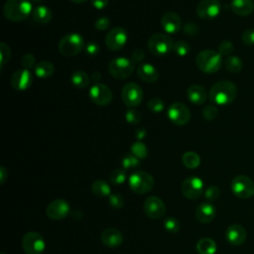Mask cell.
I'll use <instances>...</instances> for the list:
<instances>
[{"instance_id": "31", "label": "cell", "mask_w": 254, "mask_h": 254, "mask_svg": "<svg viewBox=\"0 0 254 254\" xmlns=\"http://www.w3.org/2000/svg\"><path fill=\"white\" fill-rule=\"evenodd\" d=\"M224 65L228 71L235 73V72H239L242 69L243 63L240 60V58L236 56H229L224 61Z\"/></svg>"}, {"instance_id": "53", "label": "cell", "mask_w": 254, "mask_h": 254, "mask_svg": "<svg viewBox=\"0 0 254 254\" xmlns=\"http://www.w3.org/2000/svg\"><path fill=\"white\" fill-rule=\"evenodd\" d=\"M145 130L143 129V128H141V129H138L137 131H136V133H135V135H136V137L138 138V139H143V137L145 136Z\"/></svg>"}, {"instance_id": "15", "label": "cell", "mask_w": 254, "mask_h": 254, "mask_svg": "<svg viewBox=\"0 0 254 254\" xmlns=\"http://www.w3.org/2000/svg\"><path fill=\"white\" fill-rule=\"evenodd\" d=\"M70 212V206L69 203L63 199V198H57L49 203L46 209L47 215L55 220H60L64 217H66Z\"/></svg>"}, {"instance_id": "34", "label": "cell", "mask_w": 254, "mask_h": 254, "mask_svg": "<svg viewBox=\"0 0 254 254\" xmlns=\"http://www.w3.org/2000/svg\"><path fill=\"white\" fill-rule=\"evenodd\" d=\"M131 152H132V155H134L138 159H145L148 155V151H147V148H146L145 144L140 142V141L135 142L132 145Z\"/></svg>"}, {"instance_id": "23", "label": "cell", "mask_w": 254, "mask_h": 254, "mask_svg": "<svg viewBox=\"0 0 254 254\" xmlns=\"http://www.w3.org/2000/svg\"><path fill=\"white\" fill-rule=\"evenodd\" d=\"M137 74L145 82H155L159 77V72L156 67L150 64H143L138 66Z\"/></svg>"}, {"instance_id": "4", "label": "cell", "mask_w": 254, "mask_h": 254, "mask_svg": "<svg viewBox=\"0 0 254 254\" xmlns=\"http://www.w3.org/2000/svg\"><path fill=\"white\" fill-rule=\"evenodd\" d=\"M84 41L79 34L70 33L64 35L59 43V51L65 57H72L82 51Z\"/></svg>"}, {"instance_id": "8", "label": "cell", "mask_w": 254, "mask_h": 254, "mask_svg": "<svg viewBox=\"0 0 254 254\" xmlns=\"http://www.w3.org/2000/svg\"><path fill=\"white\" fill-rule=\"evenodd\" d=\"M22 247L26 254H42L45 251L46 242L40 233L30 231L23 236Z\"/></svg>"}, {"instance_id": "6", "label": "cell", "mask_w": 254, "mask_h": 254, "mask_svg": "<svg viewBox=\"0 0 254 254\" xmlns=\"http://www.w3.org/2000/svg\"><path fill=\"white\" fill-rule=\"evenodd\" d=\"M134 70V62L124 58H115L108 64L109 73L118 79H124L129 77Z\"/></svg>"}, {"instance_id": "56", "label": "cell", "mask_w": 254, "mask_h": 254, "mask_svg": "<svg viewBox=\"0 0 254 254\" xmlns=\"http://www.w3.org/2000/svg\"><path fill=\"white\" fill-rule=\"evenodd\" d=\"M1 254H5V253H4V252H2V253H1Z\"/></svg>"}, {"instance_id": "32", "label": "cell", "mask_w": 254, "mask_h": 254, "mask_svg": "<svg viewBox=\"0 0 254 254\" xmlns=\"http://www.w3.org/2000/svg\"><path fill=\"white\" fill-rule=\"evenodd\" d=\"M183 164L189 169H195L199 166V156L194 152H186L182 158Z\"/></svg>"}, {"instance_id": "38", "label": "cell", "mask_w": 254, "mask_h": 254, "mask_svg": "<svg viewBox=\"0 0 254 254\" xmlns=\"http://www.w3.org/2000/svg\"><path fill=\"white\" fill-rule=\"evenodd\" d=\"M218 53L222 56H227L229 57V55L233 52V45L230 41H222L219 45H218Z\"/></svg>"}, {"instance_id": "54", "label": "cell", "mask_w": 254, "mask_h": 254, "mask_svg": "<svg viewBox=\"0 0 254 254\" xmlns=\"http://www.w3.org/2000/svg\"><path fill=\"white\" fill-rule=\"evenodd\" d=\"M71 2H73V3H75V4H81V3H84V2H86L87 0H70Z\"/></svg>"}, {"instance_id": "37", "label": "cell", "mask_w": 254, "mask_h": 254, "mask_svg": "<svg viewBox=\"0 0 254 254\" xmlns=\"http://www.w3.org/2000/svg\"><path fill=\"white\" fill-rule=\"evenodd\" d=\"M108 202L113 208H121L124 205V198L119 193H111L109 195Z\"/></svg>"}, {"instance_id": "27", "label": "cell", "mask_w": 254, "mask_h": 254, "mask_svg": "<svg viewBox=\"0 0 254 254\" xmlns=\"http://www.w3.org/2000/svg\"><path fill=\"white\" fill-rule=\"evenodd\" d=\"M34 71L38 77L47 78L53 75L55 71V67L52 63L48 61H42L36 64V66L34 67Z\"/></svg>"}, {"instance_id": "22", "label": "cell", "mask_w": 254, "mask_h": 254, "mask_svg": "<svg viewBox=\"0 0 254 254\" xmlns=\"http://www.w3.org/2000/svg\"><path fill=\"white\" fill-rule=\"evenodd\" d=\"M215 207L208 202L200 203L195 209V217L201 223H209L215 217Z\"/></svg>"}, {"instance_id": "10", "label": "cell", "mask_w": 254, "mask_h": 254, "mask_svg": "<svg viewBox=\"0 0 254 254\" xmlns=\"http://www.w3.org/2000/svg\"><path fill=\"white\" fill-rule=\"evenodd\" d=\"M168 117L175 125L183 126L190 121V112L185 104L181 102H175L168 108Z\"/></svg>"}, {"instance_id": "18", "label": "cell", "mask_w": 254, "mask_h": 254, "mask_svg": "<svg viewBox=\"0 0 254 254\" xmlns=\"http://www.w3.org/2000/svg\"><path fill=\"white\" fill-rule=\"evenodd\" d=\"M11 85L14 89L23 91L28 89L33 82V76L29 69L27 68H21L13 72L11 79H10Z\"/></svg>"}, {"instance_id": "55", "label": "cell", "mask_w": 254, "mask_h": 254, "mask_svg": "<svg viewBox=\"0 0 254 254\" xmlns=\"http://www.w3.org/2000/svg\"><path fill=\"white\" fill-rule=\"evenodd\" d=\"M33 2H35V3H40V2H42L43 0H32Z\"/></svg>"}, {"instance_id": "50", "label": "cell", "mask_w": 254, "mask_h": 254, "mask_svg": "<svg viewBox=\"0 0 254 254\" xmlns=\"http://www.w3.org/2000/svg\"><path fill=\"white\" fill-rule=\"evenodd\" d=\"M91 4L95 9L101 10L107 6L108 0H91Z\"/></svg>"}, {"instance_id": "45", "label": "cell", "mask_w": 254, "mask_h": 254, "mask_svg": "<svg viewBox=\"0 0 254 254\" xmlns=\"http://www.w3.org/2000/svg\"><path fill=\"white\" fill-rule=\"evenodd\" d=\"M35 63H36V60H35V57L32 55V54H26L23 56L22 58V61H21V64L23 66V68H31V67H35Z\"/></svg>"}, {"instance_id": "3", "label": "cell", "mask_w": 254, "mask_h": 254, "mask_svg": "<svg viewBox=\"0 0 254 254\" xmlns=\"http://www.w3.org/2000/svg\"><path fill=\"white\" fill-rule=\"evenodd\" d=\"M196 66L205 73H214L222 65V58L218 52L212 50L201 51L195 59Z\"/></svg>"}, {"instance_id": "21", "label": "cell", "mask_w": 254, "mask_h": 254, "mask_svg": "<svg viewBox=\"0 0 254 254\" xmlns=\"http://www.w3.org/2000/svg\"><path fill=\"white\" fill-rule=\"evenodd\" d=\"M101 241L102 243L109 248L119 247L123 242V235L117 228L110 227L106 228L101 233Z\"/></svg>"}, {"instance_id": "33", "label": "cell", "mask_w": 254, "mask_h": 254, "mask_svg": "<svg viewBox=\"0 0 254 254\" xmlns=\"http://www.w3.org/2000/svg\"><path fill=\"white\" fill-rule=\"evenodd\" d=\"M126 173L122 169H116L109 175V181L112 185H122L126 181Z\"/></svg>"}, {"instance_id": "36", "label": "cell", "mask_w": 254, "mask_h": 254, "mask_svg": "<svg viewBox=\"0 0 254 254\" xmlns=\"http://www.w3.org/2000/svg\"><path fill=\"white\" fill-rule=\"evenodd\" d=\"M164 227L168 232L176 233L180 230L181 224L177 218H175L173 216H169L164 220Z\"/></svg>"}, {"instance_id": "16", "label": "cell", "mask_w": 254, "mask_h": 254, "mask_svg": "<svg viewBox=\"0 0 254 254\" xmlns=\"http://www.w3.org/2000/svg\"><path fill=\"white\" fill-rule=\"evenodd\" d=\"M220 12V3L218 0H201L197 7L196 13L202 20H212Z\"/></svg>"}, {"instance_id": "48", "label": "cell", "mask_w": 254, "mask_h": 254, "mask_svg": "<svg viewBox=\"0 0 254 254\" xmlns=\"http://www.w3.org/2000/svg\"><path fill=\"white\" fill-rule=\"evenodd\" d=\"M100 48L98 46L97 43H93V42H90L87 44V46L85 47V51L86 53L89 55V56H95L98 54Z\"/></svg>"}, {"instance_id": "43", "label": "cell", "mask_w": 254, "mask_h": 254, "mask_svg": "<svg viewBox=\"0 0 254 254\" xmlns=\"http://www.w3.org/2000/svg\"><path fill=\"white\" fill-rule=\"evenodd\" d=\"M241 40L246 46L254 45V29H247L241 35Z\"/></svg>"}, {"instance_id": "7", "label": "cell", "mask_w": 254, "mask_h": 254, "mask_svg": "<svg viewBox=\"0 0 254 254\" xmlns=\"http://www.w3.org/2000/svg\"><path fill=\"white\" fill-rule=\"evenodd\" d=\"M174 43L166 34H155L148 41V49L155 56H164L173 50Z\"/></svg>"}, {"instance_id": "1", "label": "cell", "mask_w": 254, "mask_h": 254, "mask_svg": "<svg viewBox=\"0 0 254 254\" xmlns=\"http://www.w3.org/2000/svg\"><path fill=\"white\" fill-rule=\"evenodd\" d=\"M237 89L233 82L220 80L212 85L209 91V99L217 105H227L234 101Z\"/></svg>"}, {"instance_id": "29", "label": "cell", "mask_w": 254, "mask_h": 254, "mask_svg": "<svg viewBox=\"0 0 254 254\" xmlns=\"http://www.w3.org/2000/svg\"><path fill=\"white\" fill-rule=\"evenodd\" d=\"M91 190L98 197H104L107 195L109 196L111 194L110 186L108 185V183L102 180H97L93 182L91 186Z\"/></svg>"}, {"instance_id": "46", "label": "cell", "mask_w": 254, "mask_h": 254, "mask_svg": "<svg viewBox=\"0 0 254 254\" xmlns=\"http://www.w3.org/2000/svg\"><path fill=\"white\" fill-rule=\"evenodd\" d=\"M148 107L153 112H161L164 109V102L160 98H153L148 102Z\"/></svg>"}, {"instance_id": "14", "label": "cell", "mask_w": 254, "mask_h": 254, "mask_svg": "<svg viewBox=\"0 0 254 254\" xmlns=\"http://www.w3.org/2000/svg\"><path fill=\"white\" fill-rule=\"evenodd\" d=\"M89 97L93 103L104 106L112 100V92L105 84L94 83L89 89Z\"/></svg>"}, {"instance_id": "52", "label": "cell", "mask_w": 254, "mask_h": 254, "mask_svg": "<svg viewBox=\"0 0 254 254\" xmlns=\"http://www.w3.org/2000/svg\"><path fill=\"white\" fill-rule=\"evenodd\" d=\"M7 175V172L5 170L4 167H1L0 168V178H1V184H3L5 182V179H6V176Z\"/></svg>"}, {"instance_id": "44", "label": "cell", "mask_w": 254, "mask_h": 254, "mask_svg": "<svg viewBox=\"0 0 254 254\" xmlns=\"http://www.w3.org/2000/svg\"><path fill=\"white\" fill-rule=\"evenodd\" d=\"M10 54L11 53H10L9 47L5 43H1L0 44V57H1L0 63H1V66H3L4 64L9 61Z\"/></svg>"}, {"instance_id": "42", "label": "cell", "mask_w": 254, "mask_h": 254, "mask_svg": "<svg viewBox=\"0 0 254 254\" xmlns=\"http://www.w3.org/2000/svg\"><path fill=\"white\" fill-rule=\"evenodd\" d=\"M125 118L130 124H137L141 120V115H140L139 111L131 108V109L127 110V112L125 114Z\"/></svg>"}, {"instance_id": "25", "label": "cell", "mask_w": 254, "mask_h": 254, "mask_svg": "<svg viewBox=\"0 0 254 254\" xmlns=\"http://www.w3.org/2000/svg\"><path fill=\"white\" fill-rule=\"evenodd\" d=\"M231 10L239 16H247L254 10L253 0H232Z\"/></svg>"}, {"instance_id": "26", "label": "cell", "mask_w": 254, "mask_h": 254, "mask_svg": "<svg viewBox=\"0 0 254 254\" xmlns=\"http://www.w3.org/2000/svg\"><path fill=\"white\" fill-rule=\"evenodd\" d=\"M32 16H33V19L37 23L45 25V24H48L51 22V20L53 18V13L49 7L40 5V6H37L33 10Z\"/></svg>"}, {"instance_id": "20", "label": "cell", "mask_w": 254, "mask_h": 254, "mask_svg": "<svg viewBox=\"0 0 254 254\" xmlns=\"http://www.w3.org/2000/svg\"><path fill=\"white\" fill-rule=\"evenodd\" d=\"M161 24L167 34H176L182 28L181 18L174 12H166L161 19Z\"/></svg>"}, {"instance_id": "40", "label": "cell", "mask_w": 254, "mask_h": 254, "mask_svg": "<svg viewBox=\"0 0 254 254\" xmlns=\"http://www.w3.org/2000/svg\"><path fill=\"white\" fill-rule=\"evenodd\" d=\"M139 165V159L134 155H127L122 160V166L124 169L136 168Z\"/></svg>"}, {"instance_id": "2", "label": "cell", "mask_w": 254, "mask_h": 254, "mask_svg": "<svg viewBox=\"0 0 254 254\" xmlns=\"http://www.w3.org/2000/svg\"><path fill=\"white\" fill-rule=\"evenodd\" d=\"M32 9L30 0H7L3 8V13L6 19L12 22H20L33 13Z\"/></svg>"}, {"instance_id": "49", "label": "cell", "mask_w": 254, "mask_h": 254, "mask_svg": "<svg viewBox=\"0 0 254 254\" xmlns=\"http://www.w3.org/2000/svg\"><path fill=\"white\" fill-rule=\"evenodd\" d=\"M144 57H145V55H144V53H143L141 50H135V51L132 53V56H131L132 61L135 62V63L141 62V61L144 59Z\"/></svg>"}, {"instance_id": "9", "label": "cell", "mask_w": 254, "mask_h": 254, "mask_svg": "<svg viewBox=\"0 0 254 254\" xmlns=\"http://www.w3.org/2000/svg\"><path fill=\"white\" fill-rule=\"evenodd\" d=\"M231 190L237 197L246 199L254 195V184L247 176L239 175L232 180Z\"/></svg>"}, {"instance_id": "5", "label": "cell", "mask_w": 254, "mask_h": 254, "mask_svg": "<svg viewBox=\"0 0 254 254\" xmlns=\"http://www.w3.org/2000/svg\"><path fill=\"white\" fill-rule=\"evenodd\" d=\"M130 189L139 194L149 192L154 187L153 177L144 171H137L133 173L129 178Z\"/></svg>"}, {"instance_id": "17", "label": "cell", "mask_w": 254, "mask_h": 254, "mask_svg": "<svg viewBox=\"0 0 254 254\" xmlns=\"http://www.w3.org/2000/svg\"><path fill=\"white\" fill-rule=\"evenodd\" d=\"M144 211L150 218L159 219L166 213L164 201L158 196H149L144 202Z\"/></svg>"}, {"instance_id": "47", "label": "cell", "mask_w": 254, "mask_h": 254, "mask_svg": "<svg viewBox=\"0 0 254 254\" xmlns=\"http://www.w3.org/2000/svg\"><path fill=\"white\" fill-rule=\"evenodd\" d=\"M109 26V20L108 18L106 17H101V18H98L96 20V22L94 23V27L99 30V31H103V30H106Z\"/></svg>"}, {"instance_id": "11", "label": "cell", "mask_w": 254, "mask_h": 254, "mask_svg": "<svg viewBox=\"0 0 254 254\" xmlns=\"http://www.w3.org/2000/svg\"><path fill=\"white\" fill-rule=\"evenodd\" d=\"M128 40V35L125 29L115 27L105 37V45L110 51H118L122 49Z\"/></svg>"}, {"instance_id": "51", "label": "cell", "mask_w": 254, "mask_h": 254, "mask_svg": "<svg viewBox=\"0 0 254 254\" xmlns=\"http://www.w3.org/2000/svg\"><path fill=\"white\" fill-rule=\"evenodd\" d=\"M185 32L187 34H189V35L193 36V35H195L197 33V27L194 24H192V23H189V24H187L185 26Z\"/></svg>"}, {"instance_id": "35", "label": "cell", "mask_w": 254, "mask_h": 254, "mask_svg": "<svg viewBox=\"0 0 254 254\" xmlns=\"http://www.w3.org/2000/svg\"><path fill=\"white\" fill-rule=\"evenodd\" d=\"M190 50V45L186 42V41H177L176 43H174V46H173V51L178 55V56H181V57H185L189 54Z\"/></svg>"}, {"instance_id": "12", "label": "cell", "mask_w": 254, "mask_h": 254, "mask_svg": "<svg viewBox=\"0 0 254 254\" xmlns=\"http://www.w3.org/2000/svg\"><path fill=\"white\" fill-rule=\"evenodd\" d=\"M182 192L189 199H197L203 192V183L197 177L187 178L182 184Z\"/></svg>"}, {"instance_id": "28", "label": "cell", "mask_w": 254, "mask_h": 254, "mask_svg": "<svg viewBox=\"0 0 254 254\" xmlns=\"http://www.w3.org/2000/svg\"><path fill=\"white\" fill-rule=\"evenodd\" d=\"M216 243L213 239L204 237L196 243V250L199 254H214L216 252Z\"/></svg>"}, {"instance_id": "24", "label": "cell", "mask_w": 254, "mask_h": 254, "mask_svg": "<svg viewBox=\"0 0 254 254\" xmlns=\"http://www.w3.org/2000/svg\"><path fill=\"white\" fill-rule=\"evenodd\" d=\"M187 95H188L189 100L196 105H200V104L204 103L206 100V96H207L206 90L204 89V87H202L201 85H198V84L190 85L188 88Z\"/></svg>"}, {"instance_id": "13", "label": "cell", "mask_w": 254, "mask_h": 254, "mask_svg": "<svg viewBox=\"0 0 254 254\" xmlns=\"http://www.w3.org/2000/svg\"><path fill=\"white\" fill-rule=\"evenodd\" d=\"M143 99V91L141 87L134 83L129 82L124 85L122 89V100L128 107H135L141 103Z\"/></svg>"}, {"instance_id": "30", "label": "cell", "mask_w": 254, "mask_h": 254, "mask_svg": "<svg viewBox=\"0 0 254 254\" xmlns=\"http://www.w3.org/2000/svg\"><path fill=\"white\" fill-rule=\"evenodd\" d=\"M89 76L87 75V73H85L84 71L81 70H77L74 71L71 76H70V81L71 83L78 87V88H84L89 84Z\"/></svg>"}, {"instance_id": "41", "label": "cell", "mask_w": 254, "mask_h": 254, "mask_svg": "<svg viewBox=\"0 0 254 254\" xmlns=\"http://www.w3.org/2000/svg\"><path fill=\"white\" fill-rule=\"evenodd\" d=\"M219 194H220V190L217 187L215 186H211L209 188H207L205 190H204V197L209 200V201H213V200H216L218 197H219Z\"/></svg>"}, {"instance_id": "39", "label": "cell", "mask_w": 254, "mask_h": 254, "mask_svg": "<svg viewBox=\"0 0 254 254\" xmlns=\"http://www.w3.org/2000/svg\"><path fill=\"white\" fill-rule=\"evenodd\" d=\"M217 113H218V110L216 108L215 105H207L205 106L203 109H202V115H203V118L206 119V120H213L216 116H217Z\"/></svg>"}, {"instance_id": "19", "label": "cell", "mask_w": 254, "mask_h": 254, "mask_svg": "<svg viewBox=\"0 0 254 254\" xmlns=\"http://www.w3.org/2000/svg\"><path fill=\"white\" fill-rule=\"evenodd\" d=\"M246 230L240 224H231L225 231L226 240L233 246H239L246 240Z\"/></svg>"}]
</instances>
